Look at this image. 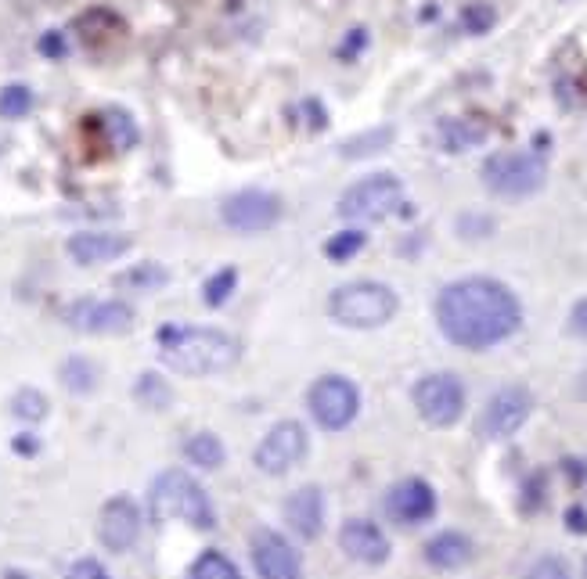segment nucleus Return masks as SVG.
Segmentation results:
<instances>
[{
  "instance_id": "obj_40",
  "label": "nucleus",
  "mask_w": 587,
  "mask_h": 579,
  "mask_svg": "<svg viewBox=\"0 0 587 579\" xmlns=\"http://www.w3.org/2000/svg\"><path fill=\"white\" fill-rule=\"evenodd\" d=\"M584 572H587V562H584Z\"/></svg>"
},
{
  "instance_id": "obj_15",
  "label": "nucleus",
  "mask_w": 587,
  "mask_h": 579,
  "mask_svg": "<svg viewBox=\"0 0 587 579\" xmlns=\"http://www.w3.org/2000/svg\"><path fill=\"white\" fill-rule=\"evenodd\" d=\"M386 511L400 526H422L436 515V490L425 479H404L389 490Z\"/></svg>"
},
{
  "instance_id": "obj_34",
  "label": "nucleus",
  "mask_w": 587,
  "mask_h": 579,
  "mask_svg": "<svg viewBox=\"0 0 587 579\" xmlns=\"http://www.w3.org/2000/svg\"><path fill=\"white\" fill-rule=\"evenodd\" d=\"M65 579H112V576H109V569H105L101 562H94V558H80Z\"/></svg>"
},
{
  "instance_id": "obj_21",
  "label": "nucleus",
  "mask_w": 587,
  "mask_h": 579,
  "mask_svg": "<svg viewBox=\"0 0 587 579\" xmlns=\"http://www.w3.org/2000/svg\"><path fill=\"white\" fill-rule=\"evenodd\" d=\"M184 457H188L195 468H202V472H213V468H220V464L227 461V450L213 432H199V436H191L188 443H184Z\"/></svg>"
},
{
  "instance_id": "obj_28",
  "label": "nucleus",
  "mask_w": 587,
  "mask_h": 579,
  "mask_svg": "<svg viewBox=\"0 0 587 579\" xmlns=\"http://www.w3.org/2000/svg\"><path fill=\"white\" fill-rule=\"evenodd\" d=\"M364 245H368V234L357 231V227H350V231H339L335 238L325 241V256L332 259V263H346V259L357 256Z\"/></svg>"
},
{
  "instance_id": "obj_19",
  "label": "nucleus",
  "mask_w": 587,
  "mask_h": 579,
  "mask_svg": "<svg viewBox=\"0 0 587 579\" xmlns=\"http://www.w3.org/2000/svg\"><path fill=\"white\" fill-rule=\"evenodd\" d=\"M425 562L440 572H454L472 562V540L458 529H443L425 544Z\"/></svg>"
},
{
  "instance_id": "obj_4",
  "label": "nucleus",
  "mask_w": 587,
  "mask_h": 579,
  "mask_svg": "<svg viewBox=\"0 0 587 579\" xmlns=\"http://www.w3.org/2000/svg\"><path fill=\"white\" fill-rule=\"evenodd\" d=\"M400 310V295L382 281H350L328 295V317L353 331L386 328Z\"/></svg>"
},
{
  "instance_id": "obj_26",
  "label": "nucleus",
  "mask_w": 587,
  "mask_h": 579,
  "mask_svg": "<svg viewBox=\"0 0 587 579\" xmlns=\"http://www.w3.org/2000/svg\"><path fill=\"white\" fill-rule=\"evenodd\" d=\"M33 112V90L26 83H8L0 90V119H26Z\"/></svg>"
},
{
  "instance_id": "obj_23",
  "label": "nucleus",
  "mask_w": 587,
  "mask_h": 579,
  "mask_svg": "<svg viewBox=\"0 0 587 579\" xmlns=\"http://www.w3.org/2000/svg\"><path fill=\"white\" fill-rule=\"evenodd\" d=\"M393 126H375L368 134H357L343 144V155L346 159H364V155H375V152H386L389 144H393Z\"/></svg>"
},
{
  "instance_id": "obj_10",
  "label": "nucleus",
  "mask_w": 587,
  "mask_h": 579,
  "mask_svg": "<svg viewBox=\"0 0 587 579\" xmlns=\"http://www.w3.org/2000/svg\"><path fill=\"white\" fill-rule=\"evenodd\" d=\"M307 450H310L307 428L299 425V421H278V425L260 439L253 464L263 475H285L307 457Z\"/></svg>"
},
{
  "instance_id": "obj_24",
  "label": "nucleus",
  "mask_w": 587,
  "mask_h": 579,
  "mask_svg": "<svg viewBox=\"0 0 587 579\" xmlns=\"http://www.w3.org/2000/svg\"><path fill=\"white\" fill-rule=\"evenodd\" d=\"M191 579H242V572L224 551H202L199 562L191 565Z\"/></svg>"
},
{
  "instance_id": "obj_13",
  "label": "nucleus",
  "mask_w": 587,
  "mask_h": 579,
  "mask_svg": "<svg viewBox=\"0 0 587 579\" xmlns=\"http://www.w3.org/2000/svg\"><path fill=\"white\" fill-rule=\"evenodd\" d=\"M249 554L260 579H303V558L278 529H256L249 536Z\"/></svg>"
},
{
  "instance_id": "obj_6",
  "label": "nucleus",
  "mask_w": 587,
  "mask_h": 579,
  "mask_svg": "<svg viewBox=\"0 0 587 579\" xmlns=\"http://www.w3.org/2000/svg\"><path fill=\"white\" fill-rule=\"evenodd\" d=\"M400 205H404V180L397 173H371L343 191L339 216L350 223H379L400 213Z\"/></svg>"
},
{
  "instance_id": "obj_16",
  "label": "nucleus",
  "mask_w": 587,
  "mask_h": 579,
  "mask_svg": "<svg viewBox=\"0 0 587 579\" xmlns=\"http://www.w3.org/2000/svg\"><path fill=\"white\" fill-rule=\"evenodd\" d=\"M134 238L119 231H80L65 241V252L76 267H98V263H112V259L127 256Z\"/></svg>"
},
{
  "instance_id": "obj_11",
  "label": "nucleus",
  "mask_w": 587,
  "mask_h": 579,
  "mask_svg": "<svg viewBox=\"0 0 587 579\" xmlns=\"http://www.w3.org/2000/svg\"><path fill=\"white\" fill-rule=\"evenodd\" d=\"M65 324L83 335H123L134 328V306L123 299H76L65 306Z\"/></svg>"
},
{
  "instance_id": "obj_9",
  "label": "nucleus",
  "mask_w": 587,
  "mask_h": 579,
  "mask_svg": "<svg viewBox=\"0 0 587 579\" xmlns=\"http://www.w3.org/2000/svg\"><path fill=\"white\" fill-rule=\"evenodd\" d=\"M533 414V396L523 385H505L487 400L483 414L476 421V432L483 439H508L530 421Z\"/></svg>"
},
{
  "instance_id": "obj_27",
  "label": "nucleus",
  "mask_w": 587,
  "mask_h": 579,
  "mask_svg": "<svg viewBox=\"0 0 587 579\" xmlns=\"http://www.w3.org/2000/svg\"><path fill=\"white\" fill-rule=\"evenodd\" d=\"M134 396H137L141 403H145V407H152V410H166V407L173 403V389H170V385H166L159 375H152V371L137 378Z\"/></svg>"
},
{
  "instance_id": "obj_36",
  "label": "nucleus",
  "mask_w": 587,
  "mask_h": 579,
  "mask_svg": "<svg viewBox=\"0 0 587 579\" xmlns=\"http://www.w3.org/2000/svg\"><path fill=\"white\" fill-rule=\"evenodd\" d=\"M566 529L569 533H587V511L580 508V504H573V508L566 511Z\"/></svg>"
},
{
  "instance_id": "obj_25",
  "label": "nucleus",
  "mask_w": 587,
  "mask_h": 579,
  "mask_svg": "<svg viewBox=\"0 0 587 579\" xmlns=\"http://www.w3.org/2000/svg\"><path fill=\"white\" fill-rule=\"evenodd\" d=\"M166 281H170V274H166V267H159V263H141V267L116 277L119 288H134V292H152V288H163Z\"/></svg>"
},
{
  "instance_id": "obj_31",
  "label": "nucleus",
  "mask_w": 587,
  "mask_h": 579,
  "mask_svg": "<svg viewBox=\"0 0 587 579\" xmlns=\"http://www.w3.org/2000/svg\"><path fill=\"white\" fill-rule=\"evenodd\" d=\"M235 285H238V270L235 267H224L220 274H213L206 281V306H224L227 299H231V292H235Z\"/></svg>"
},
{
  "instance_id": "obj_32",
  "label": "nucleus",
  "mask_w": 587,
  "mask_h": 579,
  "mask_svg": "<svg viewBox=\"0 0 587 579\" xmlns=\"http://www.w3.org/2000/svg\"><path fill=\"white\" fill-rule=\"evenodd\" d=\"M494 22H497V15L490 4H469V8L461 11V26L469 29V33H490Z\"/></svg>"
},
{
  "instance_id": "obj_20",
  "label": "nucleus",
  "mask_w": 587,
  "mask_h": 579,
  "mask_svg": "<svg viewBox=\"0 0 587 579\" xmlns=\"http://www.w3.org/2000/svg\"><path fill=\"white\" fill-rule=\"evenodd\" d=\"M490 137V126L483 119L461 116V119H447L440 126V144L443 152H469V148H479V144Z\"/></svg>"
},
{
  "instance_id": "obj_39",
  "label": "nucleus",
  "mask_w": 587,
  "mask_h": 579,
  "mask_svg": "<svg viewBox=\"0 0 587 579\" xmlns=\"http://www.w3.org/2000/svg\"><path fill=\"white\" fill-rule=\"evenodd\" d=\"M4 579H33V576H29V572H22V569H8V572H4Z\"/></svg>"
},
{
  "instance_id": "obj_38",
  "label": "nucleus",
  "mask_w": 587,
  "mask_h": 579,
  "mask_svg": "<svg viewBox=\"0 0 587 579\" xmlns=\"http://www.w3.org/2000/svg\"><path fill=\"white\" fill-rule=\"evenodd\" d=\"M40 51H44V54H51V58H62V54H65V47H62V36H58V33L44 36V40H40Z\"/></svg>"
},
{
  "instance_id": "obj_35",
  "label": "nucleus",
  "mask_w": 587,
  "mask_h": 579,
  "mask_svg": "<svg viewBox=\"0 0 587 579\" xmlns=\"http://www.w3.org/2000/svg\"><path fill=\"white\" fill-rule=\"evenodd\" d=\"M569 331H573L577 339H587V295L569 310Z\"/></svg>"
},
{
  "instance_id": "obj_3",
  "label": "nucleus",
  "mask_w": 587,
  "mask_h": 579,
  "mask_svg": "<svg viewBox=\"0 0 587 579\" xmlns=\"http://www.w3.org/2000/svg\"><path fill=\"white\" fill-rule=\"evenodd\" d=\"M148 508H152L155 522L177 518V522H188V526L202 529V533H209V529L217 526L209 493L202 490L188 472H181V468H170V472L155 475L152 490H148Z\"/></svg>"
},
{
  "instance_id": "obj_2",
  "label": "nucleus",
  "mask_w": 587,
  "mask_h": 579,
  "mask_svg": "<svg viewBox=\"0 0 587 579\" xmlns=\"http://www.w3.org/2000/svg\"><path fill=\"white\" fill-rule=\"evenodd\" d=\"M155 342H159V360L170 371L188 378L224 375L242 357L238 339H231L227 331L217 328H181V324H170V328H159Z\"/></svg>"
},
{
  "instance_id": "obj_12",
  "label": "nucleus",
  "mask_w": 587,
  "mask_h": 579,
  "mask_svg": "<svg viewBox=\"0 0 587 579\" xmlns=\"http://www.w3.org/2000/svg\"><path fill=\"white\" fill-rule=\"evenodd\" d=\"M220 220L238 234H260L271 231L281 220V202L271 191H235L231 198H224L220 205Z\"/></svg>"
},
{
  "instance_id": "obj_37",
  "label": "nucleus",
  "mask_w": 587,
  "mask_h": 579,
  "mask_svg": "<svg viewBox=\"0 0 587 579\" xmlns=\"http://www.w3.org/2000/svg\"><path fill=\"white\" fill-rule=\"evenodd\" d=\"M368 44V33H364V29H353V36H350V44H343V58H353V54L361 51V47Z\"/></svg>"
},
{
  "instance_id": "obj_18",
  "label": "nucleus",
  "mask_w": 587,
  "mask_h": 579,
  "mask_svg": "<svg viewBox=\"0 0 587 579\" xmlns=\"http://www.w3.org/2000/svg\"><path fill=\"white\" fill-rule=\"evenodd\" d=\"M285 522L303 540H317L325 533V493H321V486H303V490L292 493L285 500Z\"/></svg>"
},
{
  "instance_id": "obj_7",
  "label": "nucleus",
  "mask_w": 587,
  "mask_h": 579,
  "mask_svg": "<svg viewBox=\"0 0 587 579\" xmlns=\"http://www.w3.org/2000/svg\"><path fill=\"white\" fill-rule=\"evenodd\" d=\"M465 400H469L465 385L451 371H436V375L418 378L415 389H411V403H415L418 418L433 428L458 425L461 414H465Z\"/></svg>"
},
{
  "instance_id": "obj_8",
  "label": "nucleus",
  "mask_w": 587,
  "mask_h": 579,
  "mask_svg": "<svg viewBox=\"0 0 587 579\" xmlns=\"http://www.w3.org/2000/svg\"><path fill=\"white\" fill-rule=\"evenodd\" d=\"M307 407H310V418L325 428V432H343L361 414V392H357V385L350 378L325 375L310 385Z\"/></svg>"
},
{
  "instance_id": "obj_5",
  "label": "nucleus",
  "mask_w": 587,
  "mask_h": 579,
  "mask_svg": "<svg viewBox=\"0 0 587 579\" xmlns=\"http://www.w3.org/2000/svg\"><path fill=\"white\" fill-rule=\"evenodd\" d=\"M479 173L497 198H530L548 184V162L537 152H494Z\"/></svg>"
},
{
  "instance_id": "obj_1",
  "label": "nucleus",
  "mask_w": 587,
  "mask_h": 579,
  "mask_svg": "<svg viewBox=\"0 0 587 579\" xmlns=\"http://www.w3.org/2000/svg\"><path fill=\"white\" fill-rule=\"evenodd\" d=\"M436 324L451 346L483 353L508 342L523 324L519 295L497 277H458L436 295Z\"/></svg>"
},
{
  "instance_id": "obj_33",
  "label": "nucleus",
  "mask_w": 587,
  "mask_h": 579,
  "mask_svg": "<svg viewBox=\"0 0 587 579\" xmlns=\"http://www.w3.org/2000/svg\"><path fill=\"white\" fill-rule=\"evenodd\" d=\"M526 579H569V565L555 554H544L526 569Z\"/></svg>"
},
{
  "instance_id": "obj_30",
  "label": "nucleus",
  "mask_w": 587,
  "mask_h": 579,
  "mask_svg": "<svg viewBox=\"0 0 587 579\" xmlns=\"http://www.w3.org/2000/svg\"><path fill=\"white\" fill-rule=\"evenodd\" d=\"M11 410H15V418H22V421H40V418H47V396L37 389H19L15 392V400H11Z\"/></svg>"
},
{
  "instance_id": "obj_22",
  "label": "nucleus",
  "mask_w": 587,
  "mask_h": 579,
  "mask_svg": "<svg viewBox=\"0 0 587 579\" xmlns=\"http://www.w3.org/2000/svg\"><path fill=\"white\" fill-rule=\"evenodd\" d=\"M101 126H105V134H109V144L116 152H127L137 144V126L134 119L123 112V108H109L105 116H101Z\"/></svg>"
},
{
  "instance_id": "obj_17",
  "label": "nucleus",
  "mask_w": 587,
  "mask_h": 579,
  "mask_svg": "<svg viewBox=\"0 0 587 579\" xmlns=\"http://www.w3.org/2000/svg\"><path fill=\"white\" fill-rule=\"evenodd\" d=\"M339 547L350 554L353 562L361 565H382L389 558V536L382 533L375 522L368 518H350L343 529H339Z\"/></svg>"
},
{
  "instance_id": "obj_29",
  "label": "nucleus",
  "mask_w": 587,
  "mask_h": 579,
  "mask_svg": "<svg viewBox=\"0 0 587 579\" xmlns=\"http://www.w3.org/2000/svg\"><path fill=\"white\" fill-rule=\"evenodd\" d=\"M62 382H65V389H73V392H91L94 385H98V367H94L91 360H83V357L65 360Z\"/></svg>"
},
{
  "instance_id": "obj_14",
  "label": "nucleus",
  "mask_w": 587,
  "mask_h": 579,
  "mask_svg": "<svg viewBox=\"0 0 587 579\" xmlns=\"http://www.w3.org/2000/svg\"><path fill=\"white\" fill-rule=\"evenodd\" d=\"M141 536V511L130 497H112L98 515V540L105 544V551L123 554L137 544Z\"/></svg>"
}]
</instances>
